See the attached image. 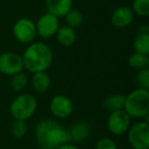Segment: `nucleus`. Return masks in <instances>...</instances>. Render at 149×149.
<instances>
[{
  "mask_svg": "<svg viewBox=\"0 0 149 149\" xmlns=\"http://www.w3.org/2000/svg\"><path fill=\"white\" fill-rule=\"evenodd\" d=\"M36 141L42 149H54L70 142V135L60 123L54 120H42L37 124Z\"/></svg>",
  "mask_w": 149,
  "mask_h": 149,
  "instance_id": "f257e3e1",
  "label": "nucleus"
},
{
  "mask_svg": "<svg viewBox=\"0 0 149 149\" xmlns=\"http://www.w3.org/2000/svg\"><path fill=\"white\" fill-rule=\"evenodd\" d=\"M24 68L28 72H46L53 61L52 49L43 42H32L29 44L23 55Z\"/></svg>",
  "mask_w": 149,
  "mask_h": 149,
  "instance_id": "f03ea898",
  "label": "nucleus"
},
{
  "mask_svg": "<svg viewBox=\"0 0 149 149\" xmlns=\"http://www.w3.org/2000/svg\"><path fill=\"white\" fill-rule=\"evenodd\" d=\"M124 110L134 120H146L149 114V90L137 89L126 95Z\"/></svg>",
  "mask_w": 149,
  "mask_h": 149,
  "instance_id": "7ed1b4c3",
  "label": "nucleus"
},
{
  "mask_svg": "<svg viewBox=\"0 0 149 149\" xmlns=\"http://www.w3.org/2000/svg\"><path fill=\"white\" fill-rule=\"evenodd\" d=\"M38 107L37 98L30 93H21L11 101L9 111L15 120H28L34 116Z\"/></svg>",
  "mask_w": 149,
  "mask_h": 149,
  "instance_id": "20e7f679",
  "label": "nucleus"
},
{
  "mask_svg": "<svg viewBox=\"0 0 149 149\" xmlns=\"http://www.w3.org/2000/svg\"><path fill=\"white\" fill-rule=\"evenodd\" d=\"M128 141L133 149L149 148V124L147 120H139L131 125L127 131Z\"/></svg>",
  "mask_w": 149,
  "mask_h": 149,
  "instance_id": "39448f33",
  "label": "nucleus"
},
{
  "mask_svg": "<svg viewBox=\"0 0 149 149\" xmlns=\"http://www.w3.org/2000/svg\"><path fill=\"white\" fill-rule=\"evenodd\" d=\"M15 39L22 44H30L37 37L36 24L29 17H22L17 19L13 27Z\"/></svg>",
  "mask_w": 149,
  "mask_h": 149,
  "instance_id": "423d86ee",
  "label": "nucleus"
},
{
  "mask_svg": "<svg viewBox=\"0 0 149 149\" xmlns=\"http://www.w3.org/2000/svg\"><path fill=\"white\" fill-rule=\"evenodd\" d=\"M24 62L22 55L15 51L0 52V72L6 76H13L23 72Z\"/></svg>",
  "mask_w": 149,
  "mask_h": 149,
  "instance_id": "0eeeda50",
  "label": "nucleus"
},
{
  "mask_svg": "<svg viewBox=\"0 0 149 149\" xmlns=\"http://www.w3.org/2000/svg\"><path fill=\"white\" fill-rule=\"evenodd\" d=\"M131 120L129 114L124 109L112 111L107 118V129L112 135L122 136L127 133L131 126Z\"/></svg>",
  "mask_w": 149,
  "mask_h": 149,
  "instance_id": "6e6552de",
  "label": "nucleus"
},
{
  "mask_svg": "<svg viewBox=\"0 0 149 149\" xmlns=\"http://www.w3.org/2000/svg\"><path fill=\"white\" fill-rule=\"evenodd\" d=\"M58 28H59L58 17L49 13L42 15L36 23L37 36H40L43 39H50L52 37H55Z\"/></svg>",
  "mask_w": 149,
  "mask_h": 149,
  "instance_id": "1a4fd4ad",
  "label": "nucleus"
},
{
  "mask_svg": "<svg viewBox=\"0 0 149 149\" xmlns=\"http://www.w3.org/2000/svg\"><path fill=\"white\" fill-rule=\"evenodd\" d=\"M49 109L53 116L59 120H64L68 116H72L74 111V103L72 99L66 95H59L54 96L51 99L49 104Z\"/></svg>",
  "mask_w": 149,
  "mask_h": 149,
  "instance_id": "9d476101",
  "label": "nucleus"
},
{
  "mask_svg": "<svg viewBox=\"0 0 149 149\" xmlns=\"http://www.w3.org/2000/svg\"><path fill=\"white\" fill-rule=\"evenodd\" d=\"M134 13L129 6H120L113 10L111 15V24L118 29H125L132 24Z\"/></svg>",
  "mask_w": 149,
  "mask_h": 149,
  "instance_id": "9b49d317",
  "label": "nucleus"
},
{
  "mask_svg": "<svg viewBox=\"0 0 149 149\" xmlns=\"http://www.w3.org/2000/svg\"><path fill=\"white\" fill-rule=\"evenodd\" d=\"M68 131L70 135V142L81 143L89 137L91 133V127L87 122L81 120L74 123Z\"/></svg>",
  "mask_w": 149,
  "mask_h": 149,
  "instance_id": "f8f14e48",
  "label": "nucleus"
},
{
  "mask_svg": "<svg viewBox=\"0 0 149 149\" xmlns=\"http://www.w3.org/2000/svg\"><path fill=\"white\" fill-rule=\"evenodd\" d=\"M47 13L56 17H63L70 8H72V0H46Z\"/></svg>",
  "mask_w": 149,
  "mask_h": 149,
  "instance_id": "ddd939ff",
  "label": "nucleus"
},
{
  "mask_svg": "<svg viewBox=\"0 0 149 149\" xmlns=\"http://www.w3.org/2000/svg\"><path fill=\"white\" fill-rule=\"evenodd\" d=\"M31 84L35 92L44 94L51 87V79L46 72H34L31 79Z\"/></svg>",
  "mask_w": 149,
  "mask_h": 149,
  "instance_id": "4468645a",
  "label": "nucleus"
},
{
  "mask_svg": "<svg viewBox=\"0 0 149 149\" xmlns=\"http://www.w3.org/2000/svg\"><path fill=\"white\" fill-rule=\"evenodd\" d=\"M55 37L57 42L63 47H70L74 44L77 40V33L74 28H70L68 26H61L58 28L57 32L55 34Z\"/></svg>",
  "mask_w": 149,
  "mask_h": 149,
  "instance_id": "2eb2a0df",
  "label": "nucleus"
},
{
  "mask_svg": "<svg viewBox=\"0 0 149 149\" xmlns=\"http://www.w3.org/2000/svg\"><path fill=\"white\" fill-rule=\"evenodd\" d=\"M125 100H126V95L124 94H111L104 98L103 107L109 112L124 109Z\"/></svg>",
  "mask_w": 149,
  "mask_h": 149,
  "instance_id": "dca6fc26",
  "label": "nucleus"
},
{
  "mask_svg": "<svg viewBox=\"0 0 149 149\" xmlns=\"http://www.w3.org/2000/svg\"><path fill=\"white\" fill-rule=\"evenodd\" d=\"M128 63L131 68L135 70H140L143 68H148L149 65V57L147 54L139 53V52H133L128 58Z\"/></svg>",
  "mask_w": 149,
  "mask_h": 149,
  "instance_id": "f3484780",
  "label": "nucleus"
},
{
  "mask_svg": "<svg viewBox=\"0 0 149 149\" xmlns=\"http://www.w3.org/2000/svg\"><path fill=\"white\" fill-rule=\"evenodd\" d=\"M134 49L136 52L143 54H149V33L138 32L134 40Z\"/></svg>",
  "mask_w": 149,
  "mask_h": 149,
  "instance_id": "a211bd4d",
  "label": "nucleus"
},
{
  "mask_svg": "<svg viewBox=\"0 0 149 149\" xmlns=\"http://www.w3.org/2000/svg\"><path fill=\"white\" fill-rule=\"evenodd\" d=\"M63 17H64V21H65L66 26H68L70 28H74V29L80 27L83 24L84 21L83 13L80 10L74 8H70Z\"/></svg>",
  "mask_w": 149,
  "mask_h": 149,
  "instance_id": "6ab92c4d",
  "label": "nucleus"
},
{
  "mask_svg": "<svg viewBox=\"0 0 149 149\" xmlns=\"http://www.w3.org/2000/svg\"><path fill=\"white\" fill-rule=\"evenodd\" d=\"M28 85V78L26 76V74H24L23 72H17V74L11 76L10 80V87L17 93L23 92L26 89Z\"/></svg>",
  "mask_w": 149,
  "mask_h": 149,
  "instance_id": "aec40b11",
  "label": "nucleus"
},
{
  "mask_svg": "<svg viewBox=\"0 0 149 149\" xmlns=\"http://www.w3.org/2000/svg\"><path fill=\"white\" fill-rule=\"evenodd\" d=\"M134 15L145 17L149 15V0H134L132 5Z\"/></svg>",
  "mask_w": 149,
  "mask_h": 149,
  "instance_id": "412c9836",
  "label": "nucleus"
},
{
  "mask_svg": "<svg viewBox=\"0 0 149 149\" xmlns=\"http://www.w3.org/2000/svg\"><path fill=\"white\" fill-rule=\"evenodd\" d=\"M11 134L15 138L21 139L23 137H25V135L28 132V125L27 120H15V122L11 125Z\"/></svg>",
  "mask_w": 149,
  "mask_h": 149,
  "instance_id": "4be33fe9",
  "label": "nucleus"
},
{
  "mask_svg": "<svg viewBox=\"0 0 149 149\" xmlns=\"http://www.w3.org/2000/svg\"><path fill=\"white\" fill-rule=\"evenodd\" d=\"M136 83L138 88L149 90V68H148L137 70Z\"/></svg>",
  "mask_w": 149,
  "mask_h": 149,
  "instance_id": "5701e85b",
  "label": "nucleus"
},
{
  "mask_svg": "<svg viewBox=\"0 0 149 149\" xmlns=\"http://www.w3.org/2000/svg\"><path fill=\"white\" fill-rule=\"evenodd\" d=\"M94 149H118L116 143L109 137H102L98 139Z\"/></svg>",
  "mask_w": 149,
  "mask_h": 149,
  "instance_id": "b1692460",
  "label": "nucleus"
},
{
  "mask_svg": "<svg viewBox=\"0 0 149 149\" xmlns=\"http://www.w3.org/2000/svg\"><path fill=\"white\" fill-rule=\"evenodd\" d=\"M54 149H80V148L78 146H76L74 143L68 142V143H64V144L60 145V146L56 147Z\"/></svg>",
  "mask_w": 149,
  "mask_h": 149,
  "instance_id": "393cba45",
  "label": "nucleus"
}]
</instances>
